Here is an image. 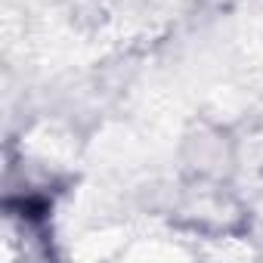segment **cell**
Listing matches in <instances>:
<instances>
[{
	"instance_id": "6da1fadb",
	"label": "cell",
	"mask_w": 263,
	"mask_h": 263,
	"mask_svg": "<svg viewBox=\"0 0 263 263\" xmlns=\"http://www.w3.org/2000/svg\"><path fill=\"white\" fill-rule=\"evenodd\" d=\"M180 161L192 183L226 186L238 167V143L223 124L195 121L180 143Z\"/></svg>"
},
{
	"instance_id": "7a4b0ae2",
	"label": "cell",
	"mask_w": 263,
	"mask_h": 263,
	"mask_svg": "<svg viewBox=\"0 0 263 263\" xmlns=\"http://www.w3.org/2000/svg\"><path fill=\"white\" fill-rule=\"evenodd\" d=\"M180 214L189 226L201 232H229L241 220V208L220 183H192Z\"/></svg>"
}]
</instances>
